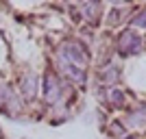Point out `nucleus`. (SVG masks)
<instances>
[{
	"instance_id": "9d476101",
	"label": "nucleus",
	"mask_w": 146,
	"mask_h": 139,
	"mask_svg": "<svg viewBox=\"0 0 146 139\" xmlns=\"http://www.w3.org/2000/svg\"><path fill=\"white\" fill-rule=\"evenodd\" d=\"M109 100L113 102V107H122V102H124V94H122L120 89H111L109 91Z\"/></svg>"
},
{
	"instance_id": "9b49d317",
	"label": "nucleus",
	"mask_w": 146,
	"mask_h": 139,
	"mask_svg": "<svg viewBox=\"0 0 146 139\" xmlns=\"http://www.w3.org/2000/svg\"><path fill=\"white\" fill-rule=\"evenodd\" d=\"M111 133L116 135V137H122V135H124V126H122V122H116V124L111 126Z\"/></svg>"
},
{
	"instance_id": "f8f14e48",
	"label": "nucleus",
	"mask_w": 146,
	"mask_h": 139,
	"mask_svg": "<svg viewBox=\"0 0 146 139\" xmlns=\"http://www.w3.org/2000/svg\"><path fill=\"white\" fill-rule=\"evenodd\" d=\"M124 139H140V137H124Z\"/></svg>"
},
{
	"instance_id": "ddd939ff",
	"label": "nucleus",
	"mask_w": 146,
	"mask_h": 139,
	"mask_svg": "<svg viewBox=\"0 0 146 139\" xmlns=\"http://www.w3.org/2000/svg\"><path fill=\"white\" fill-rule=\"evenodd\" d=\"M0 139H5V135H2V130H0Z\"/></svg>"
},
{
	"instance_id": "1a4fd4ad",
	"label": "nucleus",
	"mask_w": 146,
	"mask_h": 139,
	"mask_svg": "<svg viewBox=\"0 0 146 139\" xmlns=\"http://www.w3.org/2000/svg\"><path fill=\"white\" fill-rule=\"evenodd\" d=\"M131 24L137 26V28H146V7L140 9V13H135V18L131 20Z\"/></svg>"
},
{
	"instance_id": "f03ea898",
	"label": "nucleus",
	"mask_w": 146,
	"mask_h": 139,
	"mask_svg": "<svg viewBox=\"0 0 146 139\" xmlns=\"http://www.w3.org/2000/svg\"><path fill=\"white\" fill-rule=\"evenodd\" d=\"M142 35L135 33L133 28L122 30L120 37H118V55L120 57H131V55H140L142 50Z\"/></svg>"
},
{
	"instance_id": "0eeeda50",
	"label": "nucleus",
	"mask_w": 146,
	"mask_h": 139,
	"mask_svg": "<svg viewBox=\"0 0 146 139\" xmlns=\"http://www.w3.org/2000/svg\"><path fill=\"white\" fill-rule=\"evenodd\" d=\"M81 9L85 13V20H90L92 24L98 22V11H100V5H98V2H87V5H83Z\"/></svg>"
},
{
	"instance_id": "6e6552de",
	"label": "nucleus",
	"mask_w": 146,
	"mask_h": 139,
	"mask_svg": "<svg viewBox=\"0 0 146 139\" xmlns=\"http://www.w3.org/2000/svg\"><path fill=\"white\" fill-rule=\"evenodd\" d=\"M118 76H120V72H118L116 65H107V67H103V72H100V78H103L105 83H116Z\"/></svg>"
},
{
	"instance_id": "f257e3e1",
	"label": "nucleus",
	"mask_w": 146,
	"mask_h": 139,
	"mask_svg": "<svg viewBox=\"0 0 146 139\" xmlns=\"http://www.w3.org/2000/svg\"><path fill=\"white\" fill-rule=\"evenodd\" d=\"M57 59L66 61V63H74V65H83L87 61L85 46L79 43L76 39H63L57 48Z\"/></svg>"
},
{
	"instance_id": "39448f33",
	"label": "nucleus",
	"mask_w": 146,
	"mask_h": 139,
	"mask_svg": "<svg viewBox=\"0 0 146 139\" xmlns=\"http://www.w3.org/2000/svg\"><path fill=\"white\" fill-rule=\"evenodd\" d=\"M57 61H59V65L63 67V74H66V76L72 80V83L85 85V80H87V72H85V70H83L81 65H74V63H66V61H61V59H57Z\"/></svg>"
},
{
	"instance_id": "7ed1b4c3",
	"label": "nucleus",
	"mask_w": 146,
	"mask_h": 139,
	"mask_svg": "<svg viewBox=\"0 0 146 139\" xmlns=\"http://www.w3.org/2000/svg\"><path fill=\"white\" fill-rule=\"evenodd\" d=\"M63 83L57 78V74L52 72H46L44 74V80H42V94H44V100L48 104H59V100L63 98Z\"/></svg>"
},
{
	"instance_id": "423d86ee",
	"label": "nucleus",
	"mask_w": 146,
	"mask_h": 139,
	"mask_svg": "<svg viewBox=\"0 0 146 139\" xmlns=\"http://www.w3.org/2000/svg\"><path fill=\"white\" fill-rule=\"evenodd\" d=\"M127 124L129 126H144L146 124V104L135 107V109L127 115Z\"/></svg>"
},
{
	"instance_id": "20e7f679",
	"label": "nucleus",
	"mask_w": 146,
	"mask_h": 139,
	"mask_svg": "<svg viewBox=\"0 0 146 139\" xmlns=\"http://www.w3.org/2000/svg\"><path fill=\"white\" fill-rule=\"evenodd\" d=\"M18 87L22 91V96L33 100V98L39 94V78H37L35 72H22L18 78Z\"/></svg>"
}]
</instances>
